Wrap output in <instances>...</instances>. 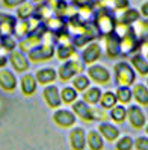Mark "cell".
I'll use <instances>...</instances> for the list:
<instances>
[{
	"mask_svg": "<svg viewBox=\"0 0 148 150\" xmlns=\"http://www.w3.org/2000/svg\"><path fill=\"white\" fill-rule=\"evenodd\" d=\"M88 77L100 85H106L110 82V73L104 65H97V64L91 65L88 68Z\"/></svg>",
	"mask_w": 148,
	"mask_h": 150,
	"instance_id": "ba28073f",
	"label": "cell"
},
{
	"mask_svg": "<svg viewBox=\"0 0 148 150\" xmlns=\"http://www.w3.org/2000/svg\"><path fill=\"white\" fill-rule=\"evenodd\" d=\"M132 64H133V67L139 71V74H148V59L144 56V55H141V53H137V55H135L133 58H132Z\"/></svg>",
	"mask_w": 148,
	"mask_h": 150,
	"instance_id": "83f0119b",
	"label": "cell"
},
{
	"mask_svg": "<svg viewBox=\"0 0 148 150\" xmlns=\"http://www.w3.org/2000/svg\"><path fill=\"white\" fill-rule=\"evenodd\" d=\"M142 55H145V58L148 59V40L144 41V44H142Z\"/></svg>",
	"mask_w": 148,
	"mask_h": 150,
	"instance_id": "ee69618b",
	"label": "cell"
},
{
	"mask_svg": "<svg viewBox=\"0 0 148 150\" xmlns=\"http://www.w3.org/2000/svg\"><path fill=\"white\" fill-rule=\"evenodd\" d=\"M0 88L6 93H14L17 88V77L9 70H0Z\"/></svg>",
	"mask_w": 148,
	"mask_h": 150,
	"instance_id": "4fadbf2b",
	"label": "cell"
},
{
	"mask_svg": "<svg viewBox=\"0 0 148 150\" xmlns=\"http://www.w3.org/2000/svg\"><path fill=\"white\" fill-rule=\"evenodd\" d=\"M26 0H2L3 6H6V8H18Z\"/></svg>",
	"mask_w": 148,
	"mask_h": 150,
	"instance_id": "ab89813d",
	"label": "cell"
},
{
	"mask_svg": "<svg viewBox=\"0 0 148 150\" xmlns=\"http://www.w3.org/2000/svg\"><path fill=\"white\" fill-rule=\"evenodd\" d=\"M47 33V28L46 26H39V28L29 33V35H26V38L20 42V50L21 52H32L35 47H38L41 46V42H42V38H44V35Z\"/></svg>",
	"mask_w": 148,
	"mask_h": 150,
	"instance_id": "7a4b0ae2",
	"label": "cell"
},
{
	"mask_svg": "<svg viewBox=\"0 0 148 150\" xmlns=\"http://www.w3.org/2000/svg\"><path fill=\"white\" fill-rule=\"evenodd\" d=\"M118 99H116V94L112 93V91H106L101 94V99H100V103L104 109H112L116 105Z\"/></svg>",
	"mask_w": 148,
	"mask_h": 150,
	"instance_id": "1f68e13d",
	"label": "cell"
},
{
	"mask_svg": "<svg viewBox=\"0 0 148 150\" xmlns=\"http://www.w3.org/2000/svg\"><path fill=\"white\" fill-rule=\"evenodd\" d=\"M65 26H67V23L64 21L62 17H59V15H55V17L51 15L46 20V28L51 32H59V30L65 29Z\"/></svg>",
	"mask_w": 148,
	"mask_h": 150,
	"instance_id": "4316f807",
	"label": "cell"
},
{
	"mask_svg": "<svg viewBox=\"0 0 148 150\" xmlns=\"http://www.w3.org/2000/svg\"><path fill=\"white\" fill-rule=\"evenodd\" d=\"M0 41H2V47L8 52H12L17 46V42L12 38V35H0Z\"/></svg>",
	"mask_w": 148,
	"mask_h": 150,
	"instance_id": "8d00e7d4",
	"label": "cell"
},
{
	"mask_svg": "<svg viewBox=\"0 0 148 150\" xmlns=\"http://www.w3.org/2000/svg\"><path fill=\"white\" fill-rule=\"evenodd\" d=\"M53 121L59 127H71L76 125V114L68 109H55Z\"/></svg>",
	"mask_w": 148,
	"mask_h": 150,
	"instance_id": "9c48e42d",
	"label": "cell"
},
{
	"mask_svg": "<svg viewBox=\"0 0 148 150\" xmlns=\"http://www.w3.org/2000/svg\"><path fill=\"white\" fill-rule=\"evenodd\" d=\"M139 17H141V14H139V11L136 9H132V8H126V9L121 12V15L118 17L116 23H123V24H128L132 26L133 23H136L139 20Z\"/></svg>",
	"mask_w": 148,
	"mask_h": 150,
	"instance_id": "ffe728a7",
	"label": "cell"
},
{
	"mask_svg": "<svg viewBox=\"0 0 148 150\" xmlns=\"http://www.w3.org/2000/svg\"><path fill=\"white\" fill-rule=\"evenodd\" d=\"M33 2H36V3H42L44 0H33Z\"/></svg>",
	"mask_w": 148,
	"mask_h": 150,
	"instance_id": "bcb514c9",
	"label": "cell"
},
{
	"mask_svg": "<svg viewBox=\"0 0 148 150\" xmlns=\"http://www.w3.org/2000/svg\"><path fill=\"white\" fill-rule=\"evenodd\" d=\"M51 14H55V12L48 3H42L38 8H35V17L38 20H47L48 17H51Z\"/></svg>",
	"mask_w": 148,
	"mask_h": 150,
	"instance_id": "d6a6232c",
	"label": "cell"
},
{
	"mask_svg": "<svg viewBox=\"0 0 148 150\" xmlns=\"http://www.w3.org/2000/svg\"><path fill=\"white\" fill-rule=\"evenodd\" d=\"M141 14L148 18V2H145V3L141 6Z\"/></svg>",
	"mask_w": 148,
	"mask_h": 150,
	"instance_id": "7bdbcfd3",
	"label": "cell"
},
{
	"mask_svg": "<svg viewBox=\"0 0 148 150\" xmlns=\"http://www.w3.org/2000/svg\"><path fill=\"white\" fill-rule=\"evenodd\" d=\"M73 112L76 115H79V118H82L83 121H94V115H92V106L88 105L85 100H79L73 103Z\"/></svg>",
	"mask_w": 148,
	"mask_h": 150,
	"instance_id": "8fae6325",
	"label": "cell"
},
{
	"mask_svg": "<svg viewBox=\"0 0 148 150\" xmlns=\"http://www.w3.org/2000/svg\"><path fill=\"white\" fill-rule=\"evenodd\" d=\"M147 134H148V126H147Z\"/></svg>",
	"mask_w": 148,
	"mask_h": 150,
	"instance_id": "c3c4849f",
	"label": "cell"
},
{
	"mask_svg": "<svg viewBox=\"0 0 148 150\" xmlns=\"http://www.w3.org/2000/svg\"><path fill=\"white\" fill-rule=\"evenodd\" d=\"M106 52L109 58H116L121 53V47H119V37L114 32H110L106 35Z\"/></svg>",
	"mask_w": 148,
	"mask_h": 150,
	"instance_id": "5bb4252c",
	"label": "cell"
},
{
	"mask_svg": "<svg viewBox=\"0 0 148 150\" xmlns=\"http://www.w3.org/2000/svg\"><path fill=\"white\" fill-rule=\"evenodd\" d=\"M133 97H135V100L137 102V103H141V105H148V88L145 86V85H142V83H137V85H135V88H133Z\"/></svg>",
	"mask_w": 148,
	"mask_h": 150,
	"instance_id": "484cf974",
	"label": "cell"
},
{
	"mask_svg": "<svg viewBox=\"0 0 148 150\" xmlns=\"http://www.w3.org/2000/svg\"><path fill=\"white\" fill-rule=\"evenodd\" d=\"M133 30L136 33V38L139 40V42L145 41L148 38V20H137L135 23Z\"/></svg>",
	"mask_w": 148,
	"mask_h": 150,
	"instance_id": "f1b7e54d",
	"label": "cell"
},
{
	"mask_svg": "<svg viewBox=\"0 0 148 150\" xmlns=\"http://www.w3.org/2000/svg\"><path fill=\"white\" fill-rule=\"evenodd\" d=\"M110 118L114 120L115 123H123L126 118H127V111H126V108L124 106H115L112 108V111H110Z\"/></svg>",
	"mask_w": 148,
	"mask_h": 150,
	"instance_id": "e575fe53",
	"label": "cell"
},
{
	"mask_svg": "<svg viewBox=\"0 0 148 150\" xmlns=\"http://www.w3.org/2000/svg\"><path fill=\"white\" fill-rule=\"evenodd\" d=\"M32 15H35V6L29 2L21 3L18 6V9H17V17H18L20 20H27Z\"/></svg>",
	"mask_w": 148,
	"mask_h": 150,
	"instance_id": "f546056e",
	"label": "cell"
},
{
	"mask_svg": "<svg viewBox=\"0 0 148 150\" xmlns=\"http://www.w3.org/2000/svg\"><path fill=\"white\" fill-rule=\"evenodd\" d=\"M82 58H83L85 64H94L95 61H98L101 58V47L97 42H91L89 46L83 50Z\"/></svg>",
	"mask_w": 148,
	"mask_h": 150,
	"instance_id": "2e32d148",
	"label": "cell"
},
{
	"mask_svg": "<svg viewBox=\"0 0 148 150\" xmlns=\"http://www.w3.org/2000/svg\"><path fill=\"white\" fill-rule=\"evenodd\" d=\"M0 49H2V41H0Z\"/></svg>",
	"mask_w": 148,
	"mask_h": 150,
	"instance_id": "7dc6e473",
	"label": "cell"
},
{
	"mask_svg": "<svg viewBox=\"0 0 148 150\" xmlns=\"http://www.w3.org/2000/svg\"><path fill=\"white\" fill-rule=\"evenodd\" d=\"M60 99H62V103L65 105H73L77 100V90L74 86H65L60 91Z\"/></svg>",
	"mask_w": 148,
	"mask_h": 150,
	"instance_id": "4dcf8cb0",
	"label": "cell"
},
{
	"mask_svg": "<svg viewBox=\"0 0 148 150\" xmlns=\"http://www.w3.org/2000/svg\"><path fill=\"white\" fill-rule=\"evenodd\" d=\"M36 81L41 85H48V83H53L56 81V71L53 68H42L36 73Z\"/></svg>",
	"mask_w": 148,
	"mask_h": 150,
	"instance_id": "603a6c76",
	"label": "cell"
},
{
	"mask_svg": "<svg viewBox=\"0 0 148 150\" xmlns=\"http://www.w3.org/2000/svg\"><path fill=\"white\" fill-rule=\"evenodd\" d=\"M58 58L60 61H68L69 58H76V49L73 46V42L59 44V47H58Z\"/></svg>",
	"mask_w": 148,
	"mask_h": 150,
	"instance_id": "d4e9b609",
	"label": "cell"
},
{
	"mask_svg": "<svg viewBox=\"0 0 148 150\" xmlns=\"http://www.w3.org/2000/svg\"><path fill=\"white\" fill-rule=\"evenodd\" d=\"M85 94H83V100L88 103V105H91V106H95L98 102H100V99H101V90L100 88H97V86H92V88H88L86 91H83Z\"/></svg>",
	"mask_w": 148,
	"mask_h": 150,
	"instance_id": "cb8c5ba5",
	"label": "cell"
},
{
	"mask_svg": "<svg viewBox=\"0 0 148 150\" xmlns=\"http://www.w3.org/2000/svg\"><path fill=\"white\" fill-rule=\"evenodd\" d=\"M83 70H85V67H83L82 62H79V61H76V59H73V61L68 59L67 62L59 68V77L62 82H68V81H71L74 76L80 74Z\"/></svg>",
	"mask_w": 148,
	"mask_h": 150,
	"instance_id": "5b68a950",
	"label": "cell"
},
{
	"mask_svg": "<svg viewBox=\"0 0 148 150\" xmlns=\"http://www.w3.org/2000/svg\"><path fill=\"white\" fill-rule=\"evenodd\" d=\"M6 62H8V59H6L5 56H0V68L5 67V65H6Z\"/></svg>",
	"mask_w": 148,
	"mask_h": 150,
	"instance_id": "f6af8a7d",
	"label": "cell"
},
{
	"mask_svg": "<svg viewBox=\"0 0 148 150\" xmlns=\"http://www.w3.org/2000/svg\"><path fill=\"white\" fill-rule=\"evenodd\" d=\"M55 55V47L53 44H42V46H38L35 47L32 52H29V59L32 61V62H46V61L51 59Z\"/></svg>",
	"mask_w": 148,
	"mask_h": 150,
	"instance_id": "8992f818",
	"label": "cell"
},
{
	"mask_svg": "<svg viewBox=\"0 0 148 150\" xmlns=\"http://www.w3.org/2000/svg\"><path fill=\"white\" fill-rule=\"evenodd\" d=\"M92 115H94V120H106L107 118L104 111H101L98 108H92Z\"/></svg>",
	"mask_w": 148,
	"mask_h": 150,
	"instance_id": "60d3db41",
	"label": "cell"
},
{
	"mask_svg": "<svg viewBox=\"0 0 148 150\" xmlns=\"http://www.w3.org/2000/svg\"><path fill=\"white\" fill-rule=\"evenodd\" d=\"M135 146H136L137 150H148V138H145V137H139V138L136 139Z\"/></svg>",
	"mask_w": 148,
	"mask_h": 150,
	"instance_id": "f35d334b",
	"label": "cell"
},
{
	"mask_svg": "<svg viewBox=\"0 0 148 150\" xmlns=\"http://www.w3.org/2000/svg\"><path fill=\"white\" fill-rule=\"evenodd\" d=\"M42 97L47 103V106L51 109H59L62 105V99H60L59 88L55 85H46L44 91H42Z\"/></svg>",
	"mask_w": 148,
	"mask_h": 150,
	"instance_id": "52a82bcc",
	"label": "cell"
},
{
	"mask_svg": "<svg viewBox=\"0 0 148 150\" xmlns=\"http://www.w3.org/2000/svg\"><path fill=\"white\" fill-rule=\"evenodd\" d=\"M89 81H91L89 77H86L83 74H77L73 79V86L76 88L77 91H85V90L89 88Z\"/></svg>",
	"mask_w": 148,
	"mask_h": 150,
	"instance_id": "836d02e7",
	"label": "cell"
},
{
	"mask_svg": "<svg viewBox=\"0 0 148 150\" xmlns=\"http://www.w3.org/2000/svg\"><path fill=\"white\" fill-rule=\"evenodd\" d=\"M36 83H38V81L33 74H24L21 77V83H20L21 93L24 96H33L35 91H36Z\"/></svg>",
	"mask_w": 148,
	"mask_h": 150,
	"instance_id": "ac0fdd59",
	"label": "cell"
},
{
	"mask_svg": "<svg viewBox=\"0 0 148 150\" xmlns=\"http://www.w3.org/2000/svg\"><path fill=\"white\" fill-rule=\"evenodd\" d=\"M88 3H92V0H73V5L74 6H83V5H88Z\"/></svg>",
	"mask_w": 148,
	"mask_h": 150,
	"instance_id": "b9f144b4",
	"label": "cell"
},
{
	"mask_svg": "<svg viewBox=\"0 0 148 150\" xmlns=\"http://www.w3.org/2000/svg\"><path fill=\"white\" fill-rule=\"evenodd\" d=\"M133 147V139L130 137H123L116 143V150H132Z\"/></svg>",
	"mask_w": 148,
	"mask_h": 150,
	"instance_id": "74e56055",
	"label": "cell"
},
{
	"mask_svg": "<svg viewBox=\"0 0 148 150\" xmlns=\"http://www.w3.org/2000/svg\"><path fill=\"white\" fill-rule=\"evenodd\" d=\"M98 132L101 134V137L104 139L109 141V143L118 139V137H119V129L114 125H109V123H101L98 126Z\"/></svg>",
	"mask_w": 148,
	"mask_h": 150,
	"instance_id": "d6986e66",
	"label": "cell"
},
{
	"mask_svg": "<svg viewBox=\"0 0 148 150\" xmlns=\"http://www.w3.org/2000/svg\"><path fill=\"white\" fill-rule=\"evenodd\" d=\"M98 35H100V32H98V28L95 26V23H88L86 21L83 30L80 33H77L76 37L73 38V44H74V47H83L86 42L95 40Z\"/></svg>",
	"mask_w": 148,
	"mask_h": 150,
	"instance_id": "277c9868",
	"label": "cell"
},
{
	"mask_svg": "<svg viewBox=\"0 0 148 150\" xmlns=\"http://www.w3.org/2000/svg\"><path fill=\"white\" fill-rule=\"evenodd\" d=\"M69 146L73 150H85L86 134L83 127H74L69 132Z\"/></svg>",
	"mask_w": 148,
	"mask_h": 150,
	"instance_id": "30bf717a",
	"label": "cell"
},
{
	"mask_svg": "<svg viewBox=\"0 0 148 150\" xmlns=\"http://www.w3.org/2000/svg\"><path fill=\"white\" fill-rule=\"evenodd\" d=\"M127 117L130 120V125H132L135 129H142L145 126V114L139 106H136V105L128 108Z\"/></svg>",
	"mask_w": 148,
	"mask_h": 150,
	"instance_id": "7c38bea8",
	"label": "cell"
},
{
	"mask_svg": "<svg viewBox=\"0 0 148 150\" xmlns=\"http://www.w3.org/2000/svg\"><path fill=\"white\" fill-rule=\"evenodd\" d=\"M95 26L98 28V32L101 35H107L115 30L116 20L107 8H97V12H95Z\"/></svg>",
	"mask_w": 148,
	"mask_h": 150,
	"instance_id": "6da1fadb",
	"label": "cell"
},
{
	"mask_svg": "<svg viewBox=\"0 0 148 150\" xmlns=\"http://www.w3.org/2000/svg\"><path fill=\"white\" fill-rule=\"evenodd\" d=\"M15 24H17V20L12 15L0 12V35H12Z\"/></svg>",
	"mask_w": 148,
	"mask_h": 150,
	"instance_id": "e0dca14e",
	"label": "cell"
},
{
	"mask_svg": "<svg viewBox=\"0 0 148 150\" xmlns=\"http://www.w3.org/2000/svg\"><path fill=\"white\" fill-rule=\"evenodd\" d=\"M132 97H133V93L128 86H119L116 90V99L121 103H128L132 100Z\"/></svg>",
	"mask_w": 148,
	"mask_h": 150,
	"instance_id": "d590c367",
	"label": "cell"
},
{
	"mask_svg": "<svg viewBox=\"0 0 148 150\" xmlns=\"http://www.w3.org/2000/svg\"><path fill=\"white\" fill-rule=\"evenodd\" d=\"M115 77L119 86H130L136 81V74L133 68L127 62H118L115 65Z\"/></svg>",
	"mask_w": 148,
	"mask_h": 150,
	"instance_id": "3957f363",
	"label": "cell"
},
{
	"mask_svg": "<svg viewBox=\"0 0 148 150\" xmlns=\"http://www.w3.org/2000/svg\"><path fill=\"white\" fill-rule=\"evenodd\" d=\"M86 144L89 146L91 150H103L104 143H103V137L100 132L97 130H91L88 135H86Z\"/></svg>",
	"mask_w": 148,
	"mask_h": 150,
	"instance_id": "7402d4cb",
	"label": "cell"
},
{
	"mask_svg": "<svg viewBox=\"0 0 148 150\" xmlns=\"http://www.w3.org/2000/svg\"><path fill=\"white\" fill-rule=\"evenodd\" d=\"M11 62H12V67L15 68V71L18 73H24L29 70V61L23 55L21 50H12V55H11Z\"/></svg>",
	"mask_w": 148,
	"mask_h": 150,
	"instance_id": "9a60e30c",
	"label": "cell"
},
{
	"mask_svg": "<svg viewBox=\"0 0 148 150\" xmlns=\"http://www.w3.org/2000/svg\"><path fill=\"white\" fill-rule=\"evenodd\" d=\"M95 8H112V9L124 11L126 8H128V0H100V2L94 3Z\"/></svg>",
	"mask_w": 148,
	"mask_h": 150,
	"instance_id": "44dd1931",
	"label": "cell"
}]
</instances>
